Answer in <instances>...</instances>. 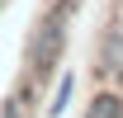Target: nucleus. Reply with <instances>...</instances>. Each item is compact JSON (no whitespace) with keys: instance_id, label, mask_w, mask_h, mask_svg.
Wrapping results in <instances>:
<instances>
[{"instance_id":"obj_3","label":"nucleus","mask_w":123,"mask_h":118,"mask_svg":"<svg viewBox=\"0 0 123 118\" xmlns=\"http://www.w3.org/2000/svg\"><path fill=\"white\" fill-rule=\"evenodd\" d=\"M85 118H123V94L118 90H95V99L85 104Z\"/></svg>"},{"instance_id":"obj_1","label":"nucleus","mask_w":123,"mask_h":118,"mask_svg":"<svg viewBox=\"0 0 123 118\" xmlns=\"http://www.w3.org/2000/svg\"><path fill=\"white\" fill-rule=\"evenodd\" d=\"M71 0H62L57 10H47L43 19H38V29L29 33V52H24V61H29V80H47V76L57 71L62 52H66V24H71Z\"/></svg>"},{"instance_id":"obj_2","label":"nucleus","mask_w":123,"mask_h":118,"mask_svg":"<svg viewBox=\"0 0 123 118\" xmlns=\"http://www.w3.org/2000/svg\"><path fill=\"white\" fill-rule=\"evenodd\" d=\"M95 71L104 76V80H114V85H123V29H118V24H109V29L99 33Z\"/></svg>"},{"instance_id":"obj_4","label":"nucleus","mask_w":123,"mask_h":118,"mask_svg":"<svg viewBox=\"0 0 123 118\" xmlns=\"http://www.w3.org/2000/svg\"><path fill=\"white\" fill-rule=\"evenodd\" d=\"M71 94H76V76H71V71H62L57 94H52V104H47V118H62V113H66V109H71Z\"/></svg>"},{"instance_id":"obj_6","label":"nucleus","mask_w":123,"mask_h":118,"mask_svg":"<svg viewBox=\"0 0 123 118\" xmlns=\"http://www.w3.org/2000/svg\"><path fill=\"white\" fill-rule=\"evenodd\" d=\"M71 5H80V0H71Z\"/></svg>"},{"instance_id":"obj_5","label":"nucleus","mask_w":123,"mask_h":118,"mask_svg":"<svg viewBox=\"0 0 123 118\" xmlns=\"http://www.w3.org/2000/svg\"><path fill=\"white\" fill-rule=\"evenodd\" d=\"M0 118H24V94H14V99L0 109Z\"/></svg>"}]
</instances>
